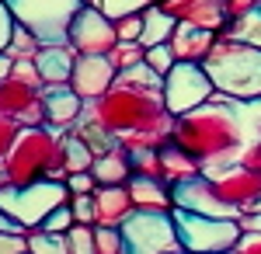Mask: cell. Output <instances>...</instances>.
Returning a JSON list of instances; mask_svg holds the SVG:
<instances>
[{
	"label": "cell",
	"mask_w": 261,
	"mask_h": 254,
	"mask_svg": "<svg viewBox=\"0 0 261 254\" xmlns=\"http://www.w3.org/2000/svg\"><path fill=\"white\" fill-rule=\"evenodd\" d=\"M14 63H18V59L11 56V53H0V84H4V80L14 73Z\"/></svg>",
	"instance_id": "cell-36"
},
{
	"label": "cell",
	"mask_w": 261,
	"mask_h": 254,
	"mask_svg": "<svg viewBox=\"0 0 261 254\" xmlns=\"http://www.w3.org/2000/svg\"><path fill=\"white\" fill-rule=\"evenodd\" d=\"M213 94H216V87H213V80H209L202 63L178 59L171 66V73L164 77V108L174 118L192 112V108H199V105H205Z\"/></svg>",
	"instance_id": "cell-8"
},
{
	"label": "cell",
	"mask_w": 261,
	"mask_h": 254,
	"mask_svg": "<svg viewBox=\"0 0 261 254\" xmlns=\"http://www.w3.org/2000/svg\"><path fill=\"white\" fill-rule=\"evenodd\" d=\"M247 213H261V198H254V202H251V209H247Z\"/></svg>",
	"instance_id": "cell-37"
},
{
	"label": "cell",
	"mask_w": 261,
	"mask_h": 254,
	"mask_svg": "<svg viewBox=\"0 0 261 254\" xmlns=\"http://www.w3.org/2000/svg\"><path fill=\"white\" fill-rule=\"evenodd\" d=\"M237 254H261V234H244L237 244Z\"/></svg>",
	"instance_id": "cell-35"
},
{
	"label": "cell",
	"mask_w": 261,
	"mask_h": 254,
	"mask_svg": "<svg viewBox=\"0 0 261 254\" xmlns=\"http://www.w3.org/2000/svg\"><path fill=\"white\" fill-rule=\"evenodd\" d=\"M77 226V216H73V206L66 202L60 209H53V213L42 219V230H49V234H70Z\"/></svg>",
	"instance_id": "cell-28"
},
{
	"label": "cell",
	"mask_w": 261,
	"mask_h": 254,
	"mask_svg": "<svg viewBox=\"0 0 261 254\" xmlns=\"http://www.w3.org/2000/svg\"><path fill=\"white\" fill-rule=\"evenodd\" d=\"M213 87L233 101L261 98V49L237 39H216L209 56L202 59Z\"/></svg>",
	"instance_id": "cell-2"
},
{
	"label": "cell",
	"mask_w": 261,
	"mask_h": 254,
	"mask_svg": "<svg viewBox=\"0 0 261 254\" xmlns=\"http://www.w3.org/2000/svg\"><path fill=\"white\" fill-rule=\"evenodd\" d=\"M115 32H119V42H140V35H143V14L119 18V21H115Z\"/></svg>",
	"instance_id": "cell-31"
},
{
	"label": "cell",
	"mask_w": 261,
	"mask_h": 254,
	"mask_svg": "<svg viewBox=\"0 0 261 254\" xmlns=\"http://www.w3.org/2000/svg\"><path fill=\"white\" fill-rule=\"evenodd\" d=\"M213 42H216L213 28H202V24H192V21H178V28L171 35V49L185 63H202V59L209 56Z\"/></svg>",
	"instance_id": "cell-16"
},
{
	"label": "cell",
	"mask_w": 261,
	"mask_h": 254,
	"mask_svg": "<svg viewBox=\"0 0 261 254\" xmlns=\"http://www.w3.org/2000/svg\"><path fill=\"white\" fill-rule=\"evenodd\" d=\"M18 133H21V125L14 122V118L0 115V164L7 160V154H11V146H14V139H18Z\"/></svg>",
	"instance_id": "cell-30"
},
{
	"label": "cell",
	"mask_w": 261,
	"mask_h": 254,
	"mask_svg": "<svg viewBox=\"0 0 261 254\" xmlns=\"http://www.w3.org/2000/svg\"><path fill=\"white\" fill-rule=\"evenodd\" d=\"M21 28H28L42 45H66L70 24L84 7V0H7Z\"/></svg>",
	"instance_id": "cell-4"
},
{
	"label": "cell",
	"mask_w": 261,
	"mask_h": 254,
	"mask_svg": "<svg viewBox=\"0 0 261 254\" xmlns=\"http://www.w3.org/2000/svg\"><path fill=\"white\" fill-rule=\"evenodd\" d=\"M66 188L73 195H91V192H98V177L91 174V171H77V174L66 177Z\"/></svg>",
	"instance_id": "cell-33"
},
{
	"label": "cell",
	"mask_w": 261,
	"mask_h": 254,
	"mask_svg": "<svg viewBox=\"0 0 261 254\" xmlns=\"http://www.w3.org/2000/svg\"><path fill=\"white\" fill-rule=\"evenodd\" d=\"M42 105H45V125L63 133V129H73L81 122L87 101L70 84H45L42 87Z\"/></svg>",
	"instance_id": "cell-14"
},
{
	"label": "cell",
	"mask_w": 261,
	"mask_h": 254,
	"mask_svg": "<svg viewBox=\"0 0 261 254\" xmlns=\"http://www.w3.org/2000/svg\"><path fill=\"white\" fill-rule=\"evenodd\" d=\"M70 206H73V216H77V223H87V226H94V223H98L94 192H91V195H73V198H70Z\"/></svg>",
	"instance_id": "cell-29"
},
{
	"label": "cell",
	"mask_w": 261,
	"mask_h": 254,
	"mask_svg": "<svg viewBox=\"0 0 261 254\" xmlns=\"http://www.w3.org/2000/svg\"><path fill=\"white\" fill-rule=\"evenodd\" d=\"M91 174L98 177V185H129V177H133V164H129L125 146H122V150H112V154L94 157Z\"/></svg>",
	"instance_id": "cell-21"
},
{
	"label": "cell",
	"mask_w": 261,
	"mask_h": 254,
	"mask_svg": "<svg viewBox=\"0 0 261 254\" xmlns=\"http://www.w3.org/2000/svg\"><path fill=\"white\" fill-rule=\"evenodd\" d=\"M174 63H178V56H174L171 42H164V45H150V49H146V66H150L153 73H161V77L171 73Z\"/></svg>",
	"instance_id": "cell-27"
},
{
	"label": "cell",
	"mask_w": 261,
	"mask_h": 254,
	"mask_svg": "<svg viewBox=\"0 0 261 254\" xmlns=\"http://www.w3.org/2000/svg\"><path fill=\"white\" fill-rule=\"evenodd\" d=\"M178 21H192V24H202V28H220L223 21H230V11H226V0H167L164 4Z\"/></svg>",
	"instance_id": "cell-17"
},
{
	"label": "cell",
	"mask_w": 261,
	"mask_h": 254,
	"mask_svg": "<svg viewBox=\"0 0 261 254\" xmlns=\"http://www.w3.org/2000/svg\"><path fill=\"white\" fill-rule=\"evenodd\" d=\"M174 143L199 164L202 174H216L230 167L247 146L241 101L216 91L205 105L174 118Z\"/></svg>",
	"instance_id": "cell-1"
},
{
	"label": "cell",
	"mask_w": 261,
	"mask_h": 254,
	"mask_svg": "<svg viewBox=\"0 0 261 254\" xmlns=\"http://www.w3.org/2000/svg\"><path fill=\"white\" fill-rule=\"evenodd\" d=\"M70 45L77 49V56H108L119 45L115 21L108 14H101L98 7L84 4L77 11V18H73V24H70Z\"/></svg>",
	"instance_id": "cell-9"
},
{
	"label": "cell",
	"mask_w": 261,
	"mask_h": 254,
	"mask_svg": "<svg viewBox=\"0 0 261 254\" xmlns=\"http://www.w3.org/2000/svg\"><path fill=\"white\" fill-rule=\"evenodd\" d=\"M42 87L35 80H24L18 73L0 84V115L14 118L18 125H45V105H42Z\"/></svg>",
	"instance_id": "cell-11"
},
{
	"label": "cell",
	"mask_w": 261,
	"mask_h": 254,
	"mask_svg": "<svg viewBox=\"0 0 261 254\" xmlns=\"http://www.w3.org/2000/svg\"><path fill=\"white\" fill-rule=\"evenodd\" d=\"M115 77H119V70H115V63L108 56H77L70 87H73L84 101H98L101 94L112 91Z\"/></svg>",
	"instance_id": "cell-13"
},
{
	"label": "cell",
	"mask_w": 261,
	"mask_h": 254,
	"mask_svg": "<svg viewBox=\"0 0 261 254\" xmlns=\"http://www.w3.org/2000/svg\"><path fill=\"white\" fill-rule=\"evenodd\" d=\"M14 32H18V21L11 14V7H7V0H0V53H7V45L14 39Z\"/></svg>",
	"instance_id": "cell-32"
},
{
	"label": "cell",
	"mask_w": 261,
	"mask_h": 254,
	"mask_svg": "<svg viewBox=\"0 0 261 254\" xmlns=\"http://www.w3.org/2000/svg\"><path fill=\"white\" fill-rule=\"evenodd\" d=\"M70 254H98V237H94V226H87V223H77L70 234Z\"/></svg>",
	"instance_id": "cell-26"
},
{
	"label": "cell",
	"mask_w": 261,
	"mask_h": 254,
	"mask_svg": "<svg viewBox=\"0 0 261 254\" xmlns=\"http://www.w3.org/2000/svg\"><path fill=\"white\" fill-rule=\"evenodd\" d=\"M94 209H98V223L94 226H122L129 216L136 213V202H133L125 185H98Z\"/></svg>",
	"instance_id": "cell-15"
},
{
	"label": "cell",
	"mask_w": 261,
	"mask_h": 254,
	"mask_svg": "<svg viewBox=\"0 0 261 254\" xmlns=\"http://www.w3.org/2000/svg\"><path fill=\"white\" fill-rule=\"evenodd\" d=\"M35 66H39V77L45 84H70L73 66H77V49L70 42L66 45H42L35 56Z\"/></svg>",
	"instance_id": "cell-19"
},
{
	"label": "cell",
	"mask_w": 261,
	"mask_h": 254,
	"mask_svg": "<svg viewBox=\"0 0 261 254\" xmlns=\"http://www.w3.org/2000/svg\"><path fill=\"white\" fill-rule=\"evenodd\" d=\"M28 254H70L66 234H49V230H28Z\"/></svg>",
	"instance_id": "cell-23"
},
{
	"label": "cell",
	"mask_w": 261,
	"mask_h": 254,
	"mask_svg": "<svg viewBox=\"0 0 261 254\" xmlns=\"http://www.w3.org/2000/svg\"><path fill=\"white\" fill-rule=\"evenodd\" d=\"M125 188H129L133 202H136V209H157V213H171V209H174V195H171V185H167L164 177L133 174Z\"/></svg>",
	"instance_id": "cell-18"
},
{
	"label": "cell",
	"mask_w": 261,
	"mask_h": 254,
	"mask_svg": "<svg viewBox=\"0 0 261 254\" xmlns=\"http://www.w3.org/2000/svg\"><path fill=\"white\" fill-rule=\"evenodd\" d=\"M226 39H237L261 49V4H254L251 11H241L226 21Z\"/></svg>",
	"instance_id": "cell-22"
},
{
	"label": "cell",
	"mask_w": 261,
	"mask_h": 254,
	"mask_svg": "<svg viewBox=\"0 0 261 254\" xmlns=\"http://www.w3.org/2000/svg\"><path fill=\"white\" fill-rule=\"evenodd\" d=\"M84 4H91V7H98L101 14H108L112 21H119V18H129V14H143L157 0H84Z\"/></svg>",
	"instance_id": "cell-24"
},
{
	"label": "cell",
	"mask_w": 261,
	"mask_h": 254,
	"mask_svg": "<svg viewBox=\"0 0 261 254\" xmlns=\"http://www.w3.org/2000/svg\"><path fill=\"white\" fill-rule=\"evenodd\" d=\"M174 223H178L181 251L185 254H223L233 251L241 244V219H220V216H202L188 213V209H171Z\"/></svg>",
	"instance_id": "cell-5"
},
{
	"label": "cell",
	"mask_w": 261,
	"mask_h": 254,
	"mask_svg": "<svg viewBox=\"0 0 261 254\" xmlns=\"http://www.w3.org/2000/svg\"><path fill=\"white\" fill-rule=\"evenodd\" d=\"M171 195H174V206L178 209H188V213L220 216V219H241L244 216L233 202H226L220 195V188L213 185V177H205V174L185 177L178 185H171Z\"/></svg>",
	"instance_id": "cell-10"
},
{
	"label": "cell",
	"mask_w": 261,
	"mask_h": 254,
	"mask_svg": "<svg viewBox=\"0 0 261 254\" xmlns=\"http://www.w3.org/2000/svg\"><path fill=\"white\" fill-rule=\"evenodd\" d=\"M213 177V185L220 188V195L226 202H233L241 213L251 209V202L261 198V174L254 167H247V164H230V167H223L216 174H205Z\"/></svg>",
	"instance_id": "cell-12"
},
{
	"label": "cell",
	"mask_w": 261,
	"mask_h": 254,
	"mask_svg": "<svg viewBox=\"0 0 261 254\" xmlns=\"http://www.w3.org/2000/svg\"><path fill=\"white\" fill-rule=\"evenodd\" d=\"M174 28H178V18H174L164 4H150V7L143 11L140 45H143V49H150V45H164V42H171Z\"/></svg>",
	"instance_id": "cell-20"
},
{
	"label": "cell",
	"mask_w": 261,
	"mask_h": 254,
	"mask_svg": "<svg viewBox=\"0 0 261 254\" xmlns=\"http://www.w3.org/2000/svg\"><path fill=\"white\" fill-rule=\"evenodd\" d=\"M223 254H237V247H233V251H223Z\"/></svg>",
	"instance_id": "cell-38"
},
{
	"label": "cell",
	"mask_w": 261,
	"mask_h": 254,
	"mask_svg": "<svg viewBox=\"0 0 261 254\" xmlns=\"http://www.w3.org/2000/svg\"><path fill=\"white\" fill-rule=\"evenodd\" d=\"M157 4H167V0H157Z\"/></svg>",
	"instance_id": "cell-39"
},
{
	"label": "cell",
	"mask_w": 261,
	"mask_h": 254,
	"mask_svg": "<svg viewBox=\"0 0 261 254\" xmlns=\"http://www.w3.org/2000/svg\"><path fill=\"white\" fill-rule=\"evenodd\" d=\"M108 59L115 63V70H129V66H140V63H146V49H143L140 42H119L112 53H108Z\"/></svg>",
	"instance_id": "cell-25"
},
{
	"label": "cell",
	"mask_w": 261,
	"mask_h": 254,
	"mask_svg": "<svg viewBox=\"0 0 261 254\" xmlns=\"http://www.w3.org/2000/svg\"><path fill=\"white\" fill-rule=\"evenodd\" d=\"M119 230H122V240H125L129 254H178L181 251L178 223H174L171 213L136 209Z\"/></svg>",
	"instance_id": "cell-7"
},
{
	"label": "cell",
	"mask_w": 261,
	"mask_h": 254,
	"mask_svg": "<svg viewBox=\"0 0 261 254\" xmlns=\"http://www.w3.org/2000/svg\"><path fill=\"white\" fill-rule=\"evenodd\" d=\"M178 254H185V251H178Z\"/></svg>",
	"instance_id": "cell-40"
},
{
	"label": "cell",
	"mask_w": 261,
	"mask_h": 254,
	"mask_svg": "<svg viewBox=\"0 0 261 254\" xmlns=\"http://www.w3.org/2000/svg\"><path fill=\"white\" fill-rule=\"evenodd\" d=\"M0 254H28V234H0Z\"/></svg>",
	"instance_id": "cell-34"
},
{
	"label": "cell",
	"mask_w": 261,
	"mask_h": 254,
	"mask_svg": "<svg viewBox=\"0 0 261 254\" xmlns=\"http://www.w3.org/2000/svg\"><path fill=\"white\" fill-rule=\"evenodd\" d=\"M70 198H73V192L66 188V181H49V177H42V181H32V185H24V188L4 185V188H0V209L7 216H14L21 226L35 230V226H42V219L53 213V209L66 206Z\"/></svg>",
	"instance_id": "cell-6"
},
{
	"label": "cell",
	"mask_w": 261,
	"mask_h": 254,
	"mask_svg": "<svg viewBox=\"0 0 261 254\" xmlns=\"http://www.w3.org/2000/svg\"><path fill=\"white\" fill-rule=\"evenodd\" d=\"M56 154H60V136H56V129H49V125H21L18 139H14L11 154L4 160L7 185L24 188V185H32V181L49 177L53 164H56Z\"/></svg>",
	"instance_id": "cell-3"
}]
</instances>
